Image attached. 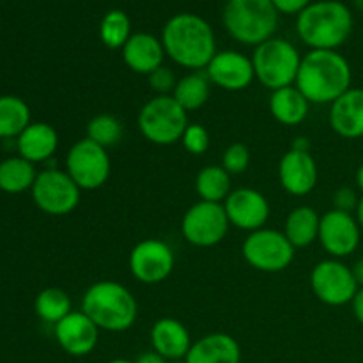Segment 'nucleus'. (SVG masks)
I'll return each mask as SVG.
<instances>
[{
	"label": "nucleus",
	"mask_w": 363,
	"mask_h": 363,
	"mask_svg": "<svg viewBox=\"0 0 363 363\" xmlns=\"http://www.w3.org/2000/svg\"><path fill=\"white\" fill-rule=\"evenodd\" d=\"M296 248L286 234L275 229H259L247 236L243 243V257L254 269L262 273H279L289 268Z\"/></svg>",
	"instance_id": "nucleus-8"
},
{
	"label": "nucleus",
	"mask_w": 363,
	"mask_h": 363,
	"mask_svg": "<svg viewBox=\"0 0 363 363\" xmlns=\"http://www.w3.org/2000/svg\"><path fill=\"white\" fill-rule=\"evenodd\" d=\"M206 74L213 85L230 92L250 87L255 78L254 62L250 57L243 55L236 50L216 52V55L206 67Z\"/></svg>",
	"instance_id": "nucleus-15"
},
{
	"label": "nucleus",
	"mask_w": 363,
	"mask_h": 363,
	"mask_svg": "<svg viewBox=\"0 0 363 363\" xmlns=\"http://www.w3.org/2000/svg\"><path fill=\"white\" fill-rule=\"evenodd\" d=\"M55 339L71 357H85L98 346L99 328L84 312L73 311L55 325Z\"/></svg>",
	"instance_id": "nucleus-17"
},
{
	"label": "nucleus",
	"mask_w": 363,
	"mask_h": 363,
	"mask_svg": "<svg viewBox=\"0 0 363 363\" xmlns=\"http://www.w3.org/2000/svg\"><path fill=\"white\" fill-rule=\"evenodd\" d=\"M229 227L230 222L223 204L201 201L184 213L181 233L194 247L211 248L225 240Z\"/></svg>",
	"instance_id": "nucleus-11"
},
{
	"label": "nucleus",
	"mask_w": 363,
	"mask_h": 363,
	"mask_svg": "<svg viewBox=\"0 0 363 363\" xmlns=\"http://www.w3.org/2000/svg\"><path fill=\"white\" fill-rule=\"evenodd\" d=\"M152 351L169 362L184 360L191 347V337L186 326L174 318H162L151 328Z\"/></svg>",
	"instance_id": "nucleus-21"
},
{
	"label": "nucleus",
	"mask_w": 363,
	"mask_h": 363,
	"mask_svg": "<svg viewBox=\"0 0 363 363\" xmlns=\"http://www.w3.org/2000/svg\"><path fill=\"white\" fill-rule=\"evenodd\" d=\"M149 87L156 92V96H172L174 89L177 85L176 74L172 73V69L162 66L156 71H152L149 74Z\"/></svg>",
	"instance_id": "nucleus-35"
},
{
	"label": "nucleus",
	"mask_w": 363,
	"mask_h": 363,
	"mask_svg": "<svg viewBox=\"0 0 363 363\" xmlns=\"http://www.w3.org/2000/svg\"><path fill=\"white\" fill-rule=\"evenodd\" d=\"M362 229L351 213L332 211L325 213L319 223V243L333 259H342L353 254L360 245Z\"/></svg>",
	"instance_id": "nucleus-14"
},
{
	"label": "nucleus",
	"mask_w": 363,
	"mask_h": 363,
	"mask_svg": "<svg viewBox=\"0 0 363 363\" xmlns=\"http://www.w3.org/2000/svg\"><path fill=\"white\" fill-rule=\"evenodd\" d=\"M181 142L190 155L201 156L209 149L211 138H209V131L202 124H188Z\"/></svg>",
	"instance_id": "nucleus-34"
},
{
	"label": "nucleus",
	"mask_w": 363,
	"mask_h": 363,
	"mask_svg": "<svg viewBox=\"0 0 363 363\" xmlns=\"http://www.w3.org/2000/svg\"><path fill=\"white\" fill-rule=\"evenodd\" d=\"M321 216L311 206H298L287 215L284 234L294 248L311 247L319 238Z\"/></svg>",
	"instance_id": "nucleus-25"
},
{
	"label": "nucleus",
	"mask_w": 363,
	"mask_h": 363,
	"mask_svg": "<svg viewBox=\"0 0 363 363\" xmlns=\"http://www.w3.org/2000/svg\"><path fill=\"white\" fill-rule=\"evenodd\" d=\"M135 363H169V360H165V358H163L162 354L156 353V351H145L144 354H140V357L137 358Z\"/></svg>",
	"instance_id": "nucleus-39"
},
{
	"label": "nucleus",
	"mask_w": 363,
	"mask_h": 363,
	"mask_svg": "<svg viewBox=\"0 0 363 363\" xmlns=\"http://www.w3.org/2000/svg\"><path fill=\"white\" fill-rule=\"evenodd\" d=\"M357 186L363 195V163L360 167H358V170H357Z\"/></svg>",
	"instance_id": "nucleus-43"
},
{
	"label": "nucleus",
	"mask_w": 363,
	"mask_h": 363,
	"mask_svg": "<svg viewBox=\"0 0 363 363\" xmlns=\"http://www.w3.org/2000/svg\"><path fill=\"white\" fill-rule=\"evenodd\" d=\"M252 62L255 78L273 92L296 84L301 55L287 39L272 38L255 46Z\"/></svg>",
	"instance_id": "nucleus-6"
},
{
	"label": "nucleus",
	"mask_w": 363,
	"mask_h": 363,
	"mask_svg": "<svg viewBox=\"0 0 363 363\" xmlns=\"http://www.w3.org/2000/svg\"><path fill=\"white\" fill-rule=\"evenodd\" d=\"M112 162L108 149L101 147L87 137L73 144L66 156V172L80 190H98L108 181Z\"/></svg>",
	"instance_id": "nucleus-9"
},
{
	"label": "nucleus",
	"mask_w": 363,
	"mask_h": 363,
	"mask_svg": "<svg viewBox=\"0 0 363 363\" xmlns=\"http://www.w3.org/2000/svg\"><path fill=\"white\" fill-rule=\"evenodd\" d=\"M165 48L162 39L155 38L149 32H137L131 34L126 45L123 46V60L133 73L151 74L158 67L163 66Z\"/></svg>",
	"instance_id": "nucleus-19"
},
{
	"label": "nucleus",
	"mask_w": 363,
	"mask_h": 363,
	"mask_svg": "<svg viewBox=\"0 0 363 363\" xmlns=\"http://www.w3.org/2000/svg\"><path fill=\"white\" fill-rule=\"evenodd\" d=\"M131 38V21L124 11L112 9L99 23V39L110 50H123Z\"/></svg>",
	"instance_id": "nucleus-31"
},
{
	"label": "nucleus",
	"mask_w": 363,
	"mask_h": 363,
	"mask_svg": "<svg viewBox=\"0 0 363 363\" xmlns=\"http://www.w3.org/2000/svg\"><path fill=\"white\" fill-rule=\"evenodd\" d=\"M353 69L337 50H311L301 57L296 87L314 105H332L351 89Z\"/></svg>",
	"instance_id": "nucleus-2"
},
{
	"label": "nucleus",
	"mask_w": 363,
	"mask_h": 363,
	"mask_svg": "<svg viewBox=\"0 0 363 363\" xmlns=\"http://www.w3.org/2000/svg\"><path fill=\"white\" fill-rule=\"evenodd\" d=\"M291 149L301 152H311V140L307 137H296L293 140V144H291Z\"/></svg>",
	"instance_id": "nucleus-40"
},
{
	"label": "nucleus",
	"mask_w": 363,
	"mask_h": 363,
	"mask_svg": "<svg viewBox=\"0 0 363 363\" xmlns=\"http://www.w3.org/2000/svg\"><path fill=\"white\" fill-rule=\"evenodd\" d=\"M82 312L105 332H126L137 321L138 305L128 287L113 280L96 282L82 298Z\"/></svg>",
	"instance_id": "nucleus-4"
},
{
	"label": "nucleus",
	"mask_w": 363,
	"mask_h": 363,
	"mask_svg": "<svg viewBox=\"0 0 363 363\" xmlns=\"http://www.w3.org/2000/svg\"><path fill=\"white\" fill-rule=\"evenodd\" d=\"M223 208L230 225L248 233L262 229L269 218L268 199L254 188L230 191L229 197L223 201Z\"/></svg>",
	"instance_id": "nucleus-16"
},
{
	"label": "nucleus",
	"mask_w": 363,
	"mask_h": 363,
	"mask_svg": "<svg viewBox=\"0 0 363 363\" xmlns=\"http://www.w3.org/2000/svg\"><path fill=\"white\" fill-rule=\"evenodd\" d=\"M195 191L201 201L223 204L230 194V174L222 165H208L195 177Z\"/></svg>",
	"instance_id": "nucleus-29"
},
{
	"label": "nucleus",
	"mask_w": 363,
	"mask_h": 363,
	"mask_svg": "<svg viewBox=\"0 0 363 363\" xmlns=\"http://www.w3.org/2000/svg\"><path fill=\"white\" fill-rule=\"evenodd\" d=\"M34 311L39 319H43L45 323H52V325H57L73 312L71 311L69 296H67L66 291L59 289V287L43 289L35 296Z\"/></svg>",
	"instance_id": "nucleus-30"
},
{
	"label": "nucleus",
	"mask_w": 363,
	"mask_h": 363,
	"mask_svg": "<svg viewBox=\"0 0 363 363\" xmlns=\"http://www.w3.org/2000/svg\"><path fill=\"white\" fill-rule=\"evenodd\" d=\"M311 287L319 301L330 307H342L353 301L358 286L350 266L340 259H325L311 273Z\"/></svg>",
	"instance_id": "nucleus-12"
},
{
	"label": "nucleus",
	"mask_w": 363,
	"mask_h": 363,
	"mask_svg": "<svg viewBox=\"0 0 363 363\" xmlns=\"http://www.w3.org/2000/svg\"><path fill=\"white\" fill-rule=\"evenodd\" d=\"M279 179L287 194L303 197L311 194L318 184V163L311 152L289 149L280 160Z\"/></svg>",
	"instance_id": "nucleus-18"
},
{
	"label": "nucleus",
	"mask_w": 363,
	"mask_h": 363,
	"mask_svg": "<svg viewBox=\"0 0 363 363\" xmlns=\"http://www.w3.org/2000/svg\"><path fill=\"white\" fill-rule=\"evenodd\" d=\"M176 257L172 248L160 240L140 241L135 245L130 254V269L131 275L142 284H160L167 280L172 273Z\"/></svg>",
	"instance_id": "nucleus-13"
},
{
	"label": "nucleus",
	"mask_w": 363,
	"mask_h": 363,
	"mask_svg": "<svg viewBox=\"0 0 363 363\" xmlns=\"http://www.w3.org/2000/svg\"><path fill=\"white\" fill-rule=\"evenodd\" d=\"M30 123V108L23 99L13 94L0 96V138H18Z\"/></svg>",
	"instance_id": "nucleus-28"
},
{
	"label": "nucleus",
	"mask_w": 363,
	"mask_h": 363,
	"mask_svg": "<svg viewBox=\"0 0 363 363\" xmlns=\"http://www.w3.org/2000/svg\"><path fill=\"white\" fill-rule=\"evenodd\" d=\"M351 272H353L354 280H357V286H358V289H360V287H363V257L358 259V261L354 262L353 268H351Z\"/></svg>",
	"instance_id": "nucleus-41"
},
{
	"label": "nucleus",
	"mask_w": 363,
	"mask_h": 363,
	"mask_svg": "<svg viewBox=\"0 0 363 363\" xmlns=\"http://www.w3.org/2000/svg\"><path fill=\"white\" fill-rule=\"evenodd\" d=\"M162 43L170 60L191 71L206 69L216 55L211 25L194 13H179L169 18L162 30Z\"/></svg>",
	"instance_id": "nucleus-1"
},
{
	"label": "nucleus",
	"mask_w": 363,
	"mask_h": 363,
	"mask_svg": "<svg viewBox=\"0 0 363 363\" xmlns=\"http://www.w3.org/2000/svg\"><path fill=\"white\" fill-rule=\"evenodd\" d=\"M351 308H353V315L357 318V321L363 325V287L357 291L353 301H351Z\"/></svg>",
	"instance_id": "nucleus-38"
},
{
	"label": "nucleus",
	"mask_w": 363,
	"mask_h": 363,
	"mask_svg": "<svg viewBox=\"0 0 363 363\" xmlns=\"http://www.w3.org/2000/svg\"><path fill=\"white\" fill-rule=\"evenodd\" d=\"M311 110V103L296 85L273 91L269 96V112L284 126H296L303 123Z\"/></svg>",
	"instance_id": "nucleus-24"
},
{
	"label": "nucleus",
	"mask_w": 363,
	"mask_h": 363,
	"mask_svg": "<svg viewBox=\"0 0 363 363\" xmlns=\"http://www.w3.org/2000/svg\"><path fill=\"white\" fill-rule=\"evenodd\" d=\"M354 218H357L358 225H360V229L363 233V195L360 197V202H358V208H357V213H354Z\"/></svg>",
	"instance_id": "nucleus-42"
},
{
	"label": "nucleus",
	"mask_w": 363,
	"mask_h": 363,
	"mask_svg": "<svg viewBox=\"0 0 363 363\" xmlns=\"http://www.w3.org/2000/svg\"><path fill=\"white\" fill-rule=\"evenodd\" d=\"M34 204L52 216L69 215L80 204L82 190L66 170L46 169L38 174L32 186Z\"/></svg>",
	"instance_id": "nucleus-10"
},
{
	"label": "nucleus",
	"mask_w": 363,
	"mask_h": 363,
	"mask_svg": "<svg viewBox=\"0 0 363 363\" xmlns=\"http://www.w3.org/2000/svg\"><path fill=\"white\" fill-rule=\"evenodd\" d=\"M350 7L339 0H319L305 7L296 18V32L311 50H337L353 34Z\"/></svg>",
	"instance_id": "nucleus-3"
},
{
	"label": "nucleus",
	"mask_w": 363,
	"mask_h": 363,
	"mask_svg": "<svg viewBox=\"0 0 363 363\" xmlns=\"http://www.w3.org/2000/svg\"><path fill=\"white\" fill-rule=\"evenodd\" d=\"M34 163L18 156H11L0 162V190L6 194H23V191L32 190L35 183Z\"/></svg>",
	"instance_id": "nucleus-26"
},
{
	"label": "nucleus",
	"mask_w": 363,
	"mask_h": 363,
	"mask_svg": "<svg viewBox=\"0 0 363 363\" xmlns=\"http://www.w3.org/2000/svg\"><path fill=\"white\" fill-rule=\"evenodd\" d=\"M209 92H211V82L206 71H191L190 74L177 80L172 98L186 112H191V110L202 108L208 103Z\"/></svg>",
	"instance_id": "nucleus-27"
},
{
	"label": "nucleus",
	"mask_w": 363,
	"mask_h": 363,
	"mask_svg": "<svg viewBox=\"0 0 363 363\" xmlns=\"http://www.w3.org/2000/svg\"><path fill=\"white\" fill-rule=\"evenodd\" d=\"M357 6L360 7V9H363V0H357Z\"/></svg>",
	"instance_id": "nucleus-45"
},
{
	"label": "nucleus",
	"mask_w": 363,
	"mask_h": 363,
	"mask_svg": "<svg viewBox=\"0 0 363 363\" xmlns=\"http://www.w3.org/2000/svg\"><path fill=\"white\" fill-rule=\"evenodd\" d=\"M186 113L172 96H155L138 112V130L152 144L172 145L190 124Z\"/></svg>",
	"instance_id": "nucleus-7"
},
{
	"label": "nucleus",
	"mask_w": 363,
	"mask_h": 363,
	"mask_svg": "<svg viewBox=\"0 0 363 363\" xmlns=\"http://www.w3.org/2000/svg\"><path fill=\"white\" fill-rule=\"evenodd\" d=\"M241 347L227 333H209L191 344L184 363H240Z\"/></svg>",
	"instance_id": "nucleus-22"
},
{
	"label": "nucleus",
	"mask_w": 363,
	"mask_h": 363,
	"mask_svg": "<svg viewBox=\"0 0 363 363\" xmlns=\"http://www.w3.org/2000/svg\"><path fill=\"white\" fill-rule=\"evenodd\" d=\"M250 165V151L245 144H230L229 147L223 151L222 156V167L230 174V176H236V174H243L245 170Z\"/></svg>",
	"instance_id": "nucleus-33"
},
{
	"label": "nucleus",
	"mask_w": 363,
	"mask_h": 363,
	"mask_svg": "<svg viewBox=\"0 0 363 363\" xmlns=\"http://www.w3.org/2000/svg\"><path fill=\"white\" fill-rule=\"evenodd\" d=\"M279 14H300L305 7L312 4V0H272Z\"/></svg>",
	"instance_id": "nucleus-37"
},
{
	"label": "nucleus",
	"mask_w": 363,
	"mask_h": 363,
	"mask_svg": "<svg viewBox=\"0 0 363 363\" xmlns=\"http://www.w3.org/2000/svg\"><path fill=\"white\" fill-rule=\"evenodd\" d=\"M123 124L112 113H98L87 124V138L101 147H113L123 138Z\"/></svg>",
	"instance_id": "nucleus-32"
},
{
	"label": "nucleus",
	"mask_w": 363,
	"mask_h": 363,
	"mask_svg": "<svg viewBox=\"0 0 363 363\" xmlns=\"http://www.w3.org/2000/svg\"><path fill=\"white\" fill-rule=\"evenodd\" d=\"M108 363H135V362H130V360H124V358H117V360H112Z\"/></svg>",
	"instance_id": "nucleus-44"
},
{
	"label": "nucleus",
	"mask_w": 363,
	"mask_h": 363,
	"mask_svg": "<svg viewBox=\"0 0 363 363\" xmlns=\"http://www.w3.org/2000/svg\"><path fill=\"white\" fill-rule=\"evenodd\" d=\"M225 30L247 46H259L275 38L279 11L272 0H227L222 14Z\"/></svg>",
	"instance_id": "nucleus-5"
},
{
	"label": "nucleus",
	"mask_w": 363,
	"mask_h": 363,
	"mask_svg": "<svg viewBox=\"0 0 363 363\" xmlns=\"http://www.w3.org/2000/svg\"><path fill=\"white\" fill-rule=\"evenodd\" d=\"M358 202H360V197H358L357 191L350 186H342L333 194V209L344 213H357Z\"/></svg>",
	"instance_id": "nucleus-36"
},
{
	"label": "nucleus",
	"mask_w": 363,
	"mask_h": 363,
	"mask_svg": "<svg viewBox=\"0 0 363 363\" xmlns=\"http://www.w3.org/2000/svg\"><path fill=\"white\" fill-rule=\"evenodd\" d=\"M330 126L342 138L363 137V89L351 87L330 105Z\"/></svg>",
	"instance_id": "nucleus-20"
},
{
	"label": "nucleus",
	"mask_w": 363,
	"mask_h": 363,
	"mask_svg": "<svg viewBox=\"0 0 363 363\" xmlns=\"http://www.w3.org/2000/svg\"><path fill=\"white\" fill-rule=\"evenodd\" d=\"M57 147H59V135L48 123H30L16 138L18 155L34 165L52 158Z\"/></svg>",
	"instance_id": "nucleus-23"
}]
</instances>
